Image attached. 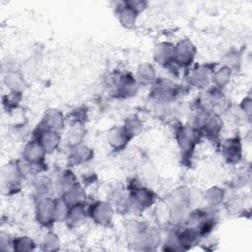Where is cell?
I'll use <instances>...</instances> for the list:
<instances>
[{
	"label": "cell",
	"instance_id": "ac0fdd59",
	"mask_svg": "<svg viewBox=\"0 0 252 252\" xmlns=\"http://www.w3.org/2000/svg\"><path fill=\"white\" fill-rule=\"evenodd\" d=\"M86 217V212L83 208L82 204H77V205H73L70 206L69 212H68V216H67V220L70 224V226H76L78 224H80V222H82L84 220Z\"/></svg>",
	"mask_w": 252,
	"mask_h": 252
},
{
	"label": "cell",
	"instance_id": "4316f807",
	"mask_svg": "<svg viewBox=\"0 0 252 252\" xmlns=\"http://www.w3.org/2000/svg\"><path fill=\"white\" fill-rule=\"evenodd\" d=\"M222 197H223L222 191H221L220 189L215 188V187H214V188H211V190H209V191H208V194H207V199H208L211 203H213V204L220 202L221 199H222Z\"/></svg>",
	"mask_w": 252,
	"mask_h": 252
},
{
	"label": "cell",
	"instance_id": "e0dca14e",
	"mask_svg": "<svg viewBox=\"0 0 252 252\" xmlns=\"http://www.w3.org/2000/svg\"><path fill=\"white\" fill-rule=\"evenodd\" d=\"M84 197L85 193L83 188L78 183H76L74 186H72L69 190H67L64 193L63 199L69 204V206H73L77 204H82Z\"/></svg>",
	"mask_w": 252,
	"mask_h": 252
},
{
	"label": "cell",
	"instance_id": "7a4b0ae2",
	"mask_svg": "<svg viewBox=\"0 0 252 252\" xmlns=\"http://www.w3.org/2000/svg\"><path fill=\"white\" fill-rule=\"evenodd\" d=\"M178 94V87L166 79H158L155 82L152 94L158 101L167 102L174 98Z\"/></svg>",
	"mask_w": 252,
	"mask_h": 252
},
{
	"label": "cell",
	"instance_id": "4fadbf2b",
	"mask_svg": "<svg viewBox=\"0 0 252 252\" xmlns=\"http://www.w3.org/2000/svg\"><path fill=\"white\" fill-rule=\"evenodd\" d=\"M214 71L209 67V65L199 66L194 70L191 76V84L196 87H203L208 84L212 78Z\"/></svg>",
	"mask_w": 252,
	"mask_h": 252
},
{
	"label": "cell",
	"instance_id": "cb8c5ba5",
	"mask_svg": "<svg viewBox=\"0 0 252 252\" xmlns=\"http://www.w3.org/2000/svg\"><path fill=\"white\" fill-rule=\"evenodd\" d=\"M136 15H137V12L130 8L129 6L128 7H124L120 13H119V18H120V21L121 23L127 27V28H131L134 24H135V20H136Z\"/></svg>",
	"mask_w": 252,
	"mask_h": 252
},
{
	"label": "cell",
	"instance_id": "44dd1931",
	"mask_svg": "<svg viewBox=\"0 0 252 252\" xmlns=\"http://www.w3.org/2000/svg\"><path fill=\"white\" fill-rule=\"evenodd\" d=\"M138 80L142 84H149L155 81V70L149 64H143L138 69Z\"/></svg>",
	"mask_w": 252,
	"mask_h": 252
},
{
	"label": "cell",
	"instance_id": "d4e9b609",
	"mask_svg": "<svg viewBox=\"0 0 252 252\" xmlns=\"http://www.w3.org/2000/svg\"><path fill=\"white\" fill-rule=\"evenodd\" d=\"M75 176L73 175L72 172L70 171H65L62 176L60 177L59 179V184H60V187L61 189L64 191V193L69 190L72 186H74L76 184L75 182Z\"/></svg>",
	"mask_w": 252,
	"mask_h": 252
},
{
	"label": "cell",
	"instance_id": "83f0119b",
	"mask_svg": "<svg viewBox=\"0 0 252 252\" xmlns=\"http://www.w3.org/2000/svg\"><path fill=\"white\" fill-rule=\"evenodd\" d=\"M0 247L3 250H8L10 248L13 249V239H11L5 232H1L0 234Z\"/></svg>",
	"mask_w": 252,
	"mask_h": 252
},
{
	"label": "cell",
	"instance_id": "8992f818",
	"mask_svg": "<svg viewBox=\"0 0 252 252\" xmlns=\"http://www.w3.org/2000/svg\"><path fill=\"white\" fill-rule=\"evenodd\" d=\"M115 79L113 84L115 85V93L117 96L129 97L136 94L137 83L130 74L120 75Z\"/></svg>",
	"mask_w": 252,
	"mask_h": 252
},
{
	"label": "cell",
	"instance_id": "ba28073f",
	"mask_svg": "<svg viewBox=\"0 0 252 252\" xmlns=\"http://www.w3.org/2000/svg\"><path fill=\"white\" fill-rule=\"evenodd\" d=\"M154 194L147 188H134L131 193V204L140 210H144L151 206L154 202Z\"/></svg>",
	"mask_w": 252,
	"mask_h": 252
},
{
	"label": "cell",
	"instance_id": "ffe728a7",
	"mask_svg": "<svg viewBox=\"0 0 252 252\" xmlns=\"http://www.w3.org/2000/svg\"><path fill=\"white\" fill-rule=\"evenodd\" d=\"M35 248V244L32 239L22 236V237H16L13 239V250L24 252V251H31Z\"/></svg>",
	"mask_w": 252,
	"mask_h": 252
},
{
	"label": "cell",
	"instance_id": "7c38bea8",
	"mask_svg": "<svg viewBox=\"0 0 252 252\" xmlns=\"http://www.w3.org/2000/svg\"><path fill=\"white\" fill-rule=\"evenodd\" d=\"M223 155L227 161L229 162H237L241 157V147L239 140L236 138L226 140L222 147Z\"/></svg>",
	"mask_w": 252,
	"mask_h": 252
},
{
	"label": "cell",
	"instance_id": "30bf717a",
	"mask_svg": "<svg viewBox=\"0 0 252 252\" xmlns=\"http://www.w3.org/2000/svg\"><path fill=\"white\" fill-rule=\"evenodd\" d=\"M154 54L157 62L162 65H169L171 63H174L175 46L168 42L159 43L156 46Z\"/></svg>",
	"mask_w": 252,
	"mask_h": 252
},
{
	"label": "cell",
	"instance_id": "3957f363",
	"mask_svg": "<svg viewBox=\"0 0 252 252\" xmlns=\"http://www.w3.org/2000/svg\"><path fill=\"white\" fill-rule=\"evenodd\" d=\"M45 153V150L37 141H32L25 147L23 158L30 167H36L41 164Z\"/></svg>",
	"mask_w": 252,
	"mask_h": 252
},
{
	"label": "cell",
	"instance_id": "2e32d148",
	"mask_svg": "<svg viewBox=\"0 0 252 252\" xmlns=\"http://www.w3.org/2000/svg\"><path fill=\"white\" fill-rule=\"evenodd\" d=\"M131 138L126 134L123 128H115L109 132L108 141L109 144L115 149L123 148Z\"/></svg>",
	"mask_w": 252,
	"mask_h": 252
},
{
	"label": "cell",
	"instance_id": "9a60e30c",
	"mask_svg": "<svg viewBox=\"0 0 252 252\" xmlns=\"http://www.w3.org/2000/svg\"><path fill=\"white\" fill-rule=\"evenodd\" d=\"M92 154L93 153L89 148L84 146H79L78 144L74 145L70 154L71 163L79 164V163L86 162L92 158Z\"/></svg>",
	"mask_w": 252,
	"mask_h": 252
},
{
	"label": "cell",
	"instance_id": "9c48e42d",
	"mask_svg": "<svg viewBox=\"0 0 252 252\" xmlns=\"http://www.w3.org/2000/svg\"><path fill=\"white\" fill-rule=\"evenodd\" d=\"M91 216L94 221L101 225H106L111 221L112 218V209L111 206L107 203L98 202L95 205L94 204L91 209Z\"/></svg>",
	"mask_w": 252,
	"mask_h": 252
},
{
	"label": "cell",
	"instance_id": "5bb4252c",
	"mask_svg": "<svg viewBox=\"0 0 252 252\" xmlns=\"http://www.w3.org/2000/svg\"><path fill=\"white\" fill-rule=\"evenodd\" d=\"M43 129L57 131L62 128L64 125V119L62 114L57 110H49L46 112L43 120H42Z\"/></svg>",
	"mask_w": 252,
	"mask_h": 252
},
{
	"label": "cell",
	"instance_id": "603a6c76",
	"mask_svg": "<svg viewBox=\"0 0 252 252\" xmlns=\"http://www.w3.org/2000/svg\"><path fill=\"white\" fill-rule=\"evenodd\" d=\"M230 69L228 67H223L212 75V80L215 82L218 88H222L229 80Z\"/></svg>",
	"mask_w": 252,
	"mask_h": 252
},
{
	"label": "cell",
	"instance_id": "6da1fadb",
	"mask_svg": "<svg viewBox=\"0 0 252 252\" xmlns=\"http://www.w3.org/2000/svg\"><path fill=\"white\" fill-rule=\"evenodd\" d=\"M24 175L19 163H9L2 170V188L6 194L17 193L21 189V176Z\"/></svg>",
	"mask_w": 252,
	"mask_h": 252
},
{
	"label": "cell",
	"instance_id": "484cf974",
	"mask_svg": "<svg viewBox=\"0 0 252 252\" xmlns=\"http://www.w3.org/2000/svg\"><path fill=\"white\" fill-rule=\"evenodd\" d=\"M43 246L45 250H57L59 247V241L56 235L53 233L46 234L43 241Z\"/></svg>",
	"mask_w": 252,
	"mask_h": 252
},
{
	"label": "cell",
	"instance_id": "8fae6325",
	"mask_svg": "<svg viewBox=\"0 0 252 252\" xmlns=\"http://www.w3.org/2000/svg\"><path fill=\"white\" fill-rule=\"evenodd\" d=\"M36 141L42 146L45 152H51L57 148L60 137L56 131L42 129Z\"/></svg>",
	"mask_w": 252,
	"mask_h": 252
},
{
	"label": "cell",
	"instance_id": "277c9868",
	"mask_svg": "<svg viewBox=\"0 0 252 252\" xmlns=\"http://www.w3.org/2000/svg\"><path fill=\"white\" fill-rule=\"evenodd\" d=\"M196 49L192 42L188 39L182 40L175 46L174 63L179 64L180 66H187L193 61Z\"/></svg>",
	"mask_w": 252,
	"mask_h": 252
},
{
	"label": "cell",
	"instance_id": "5b68a950",
	"mask_svg": "<svg viewBox=\"0 0 252 252\" xmlns=\"http://www.w3.org/2000/svg\"><path fill=\"white\" fill-rule=\"evenodd\" d=\"M176 136L180 149L184 153H189L193 151L196 142L198 141V130L192 126L180 127L176 133Z\"/></svg>",
	"mask_w": 252,
	"mask_h": 252
},
{
	"label": "cell",
	"instance_id": "7402d4cb",
	"mask_svg": "<svg viewBox=\"0 0 252 252\" xmlns=\"http://www.w3.org/2000/svg\"><path fill=\"white\" fill-rule=\"evenodd\" d=\"M22 99V94L19 90H13L3 98V105L6 109L16 108Z\"/></svg>",
	"mask_w": 252,
	"mask_h": 252
},
{
	"label": "cell",
	"instance_id": "d6986e66",
	"mask_svg": "<svg viewBox=\"0 0 252 252\" xmlns=\"http://www.w3.org/2000/svg\"><path fill=\"white\" fill-rule=\"evenodd\" d=\"M142 122L140 121V119L137 117V116H131V117H128L127 120L125 121V124H124V131L126 132V134L132 138L133 136L137 135L141 130H142Z\"/></svg>",
	"mask_w": 252,
	"mask_h": 252
},
{
	"label": "cell",
	"instance_id": "52a82bcc",
	"mask_svg": "<svg viewBox=\"0 0 252 252\" xmlns=\"http://www.w3.org/2000/svg\"><path fill=\"white\" fill-rule=\"evenodd\" d=\"M54 207L55 201L47 198H42L39 200L36 208V216L38 221L43 225H49L54 220Z\"/></svg>",
	"mask_w": 252,
	"mask_h": 252
}]
</instances>
